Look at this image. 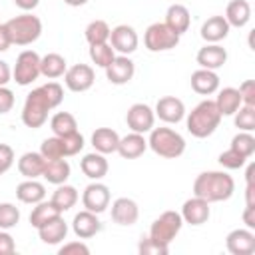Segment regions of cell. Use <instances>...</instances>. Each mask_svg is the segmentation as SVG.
Here are the masks:
<instances>
[{
	"label": "cell",
	"instance_id": "cell-1",
	"mask_svg": "<svg viewBox=\"0 0 255 255\" xmlns=\"http://www.w3.org/2000/svg\"><path fill=\"white\" fill-rule=\"evenodd\" d=\"M64 100V88L58 82H48L40 88H34L22 108V124L26 128L38 129L48 122V114L58 108Z\"/></svg>",
	"mask_w": 255,
	"mask_h": 255
},
{
	"label": "cell",
	"instance_id": "cell-2",
	"mask_svg": "<svg viewBox=\"0 0 255 255\" xmlns=\"http://www.w3.org/2000/svg\"><path fill=\"white\" fill-rule=\"evenodd\" d=\"M235 191V181L227 171H203L193 181V195L217 203L227 201Z\"/></svg>",
	"mask_w": 255,
	"mask_h": 255
},
{
	"label": "cell",
	"instance_id": "cell-3",
	"mask_svg": "<svg viewBox=\"0 0 255 255\" xmlns=\"http://www.w3.org/2000/svg\"><path fill=\"white\" fill-rule=\"evenodd\" d=\"M221 114L215 106L213 100H203L199 102L185 118V128L187 131L197 137V139H203V137H209L217 128H219V122H221Z\"/></svg>",
	"mask_w": 255,
	"mask_h": 255
},
{
	"label": "cell",
	"instance_id": "cell-4",
	"mask_svg": "<svg viewBox=\"0 0 255 255\" xmlns=\"http://www.w3.org/2000/svg\"><path fill=\"white\" fill-rule=\"evenodd\" d=\"M147 147L165 159H175L185 151V139L179 131L171 128H151L147 137Z\"/></svg>",
	"mask_w": 255,
	"mask_h": 255
},
{
	"label": "cell",
	"instance_id": "cell-5",
	"mask_svg": "<svg viewBox=\"0 0 255 255\" xmlns=\"http://www.w3.org/2000/svg\"><path fill=\"white\" fill-rule=\"evenodd\" d=\"M6 28L12 44L16 46H30L42 36V20L32 12H24L20 16L10 18L6 22Z\"/></svg>",
	"mask_w": 255,
	"mask_h": 255
},
{
	"label": "cell",
	"instance_id": "cell-6",
	"mask_svg": "<svg viewBox=\"0 0 255 255\" xmlns=\"http://www.w3.org/2000/svg\"><path fill=\"white\" fill-rule=\"evenodd\" d=\"M179 34H175L165 22H153L143 34V44L149 52H167L179 44Z\"/></svg>",
	"mask_w": 255,
	"mask_h": 255
},
{
	"label": "cell",
	"instance_id": "cell-7",
	"mask_svg": "<svg viewBox=\"0 0 255 255\" xmlns=\"http://www.w3.org/2000/svg\"><path fill=\"white\" fill-rule=\"evenodd\" d=\"M183 227V219L179 215V211H163L149 227V237L157 243H163V245H169L177 233L181 231Z\"/></svg>",
	"mask_w": 255,
	"mask_h": 255
},
{
	"label": "cell",
	"instance_id": "cell-8",
	"mask_svg": "<svg viewBox=\"0 0 255 255\" xmlns=\"http://www.w3.org/2000/svg\"><path fill=\"white\" fill-rule=\"evenodd\" d=\"M40 58L38 52L34 50H24L18 54L14 70H12V78L18 86H30L34 80H38L40 74Z\"/></svg>",
	"mask_w": 255,
	"mask_h": 255
},
{
	"label": "cell",
	"instance_id": "cell-9",
	"mask_svg": "<svg viewBox=\"0 0 255 255\" xmlns=\"http://www.w3.org/2000/svg\"><path fill=\"white\" fill-rule=\"evenodd\" d=\"M96 82V72L90 64H74L72 68L66 70L64 74V84L70 92L82 94L88 92Z\"/></svg>",
	"mask_w": 255,
	"mask_h": 255
},
{
	"label": "cell",
	"instance_id": "cell-10",
	"mask_svg": "<svg viewBox=\"0 0 255 255\" xmlns=\"http://www.w3.org/2000/svg\"><path fill=\"white\" fill-rule=\"evenodd\" d=\"M110 187L102 181H92L90 185H86L84 193H82V205L84 209L92 211V213H104L110 205Z\"/></svg>",
	"mask_w": 255,
	"mask_h": 255
},
{
	"label": "cell",
	"instance_id": "cell-11",
	"mask_svg": "<svg viewBox=\"0 0 255 255\" xmlns=\"http://www.w3.org/2000/svg\"><path fill=\"white\" fill-rule=\"evenodd\" d=\"M110 46L114 48V52H120L122 56H129L137 50V44H139V38H137V32L133 26H128V24H120L116 28H112L110 32Z\"/></svg>",
	"mask_w": 255,
	"mask_h": 255
},
{
	"label": "cell",
	"instance_id": "cell-12",
	"mask_svg": "<svg viewBox=\"0 0 255 255\" xmlns=\"http://www.w3.org/2000/svg\"><path fill=\"white\" fill-rule=\"evenodd\" d=\"M126 124L135 133H149L155 124V114L147 104H131L126 114Z\"/></svg>",
	"mask_w": 255,
	"mask_h": 255
},
{
	"label": "cell",
	"instance_id": "cell-13",
	"mask_svg": "<svg viewBox=\"0 0 255 255\" xmlns=\"http://www.w3.org/2000/svg\"><path fill=\"white\" fill-rule=\"evenodd\" d=\"M179 215H181L183 223H187V225H193V227L203 225V223H207V219L211 217L209 201H205V199L193 195V197H189L187 201H183Z\"/></svg>",
	"mask_w": 255,
	"mask_h": 255
},
{
	"label": "cell",
	"instance_id": "cell-14",
	"mask_svg": "<svg viewBox=\"0 0 255 255\" xmlns=\"http://www.w3.org/2000/svg\"><path fill=\"white\" fill-rule=\"evenodd\" d=\"M225 247L231 255H253L255 253V233L253 229H233L225 237Z\"/></svg>",
	"mask_w": 255,
	"mask_h": 255
},
{
	"label": "cell",
	"instance_id": "cell-15",
	"mask_svg": "<svg viewBox=\"0 0 255 255\" xmlns=\"http://www.w3.org/2000/svg\"><path fill=\"white\" fill-rule=\"evenodd\" d=\"M153 114L165 124H179L185 118V104L175 96H163L157 100Z\"/></svg>",
	"mask_w": 255,
	"mask_h": 255
},
{
	"label": "cell",
	"instance_id": "cell-16",
	"mask_svg": "<svg viewBox=\"0 0 255 255\" xmlns=\"http://www.w3.org/2000/svg\"><path fill=\"white\" fill-rule=\"evenodd\" d=\"M135 74V64L131 62L129 56H116L112 60V64L106 68V78L110 84L114 86H124L128 84Z\"/></svg>",
	"mask_w": 255,
	"mask_h": 255
},
{
	"label": "cell",
	"instance_id": "cell-17",
	"mask_svg": "<svg viewBox=\"0 0 255 255\" xmlns=\"http://www.w3.org/2000/svg\"><path fill=\"white\" fill-rule=\"evenodd\" d=\"M139 217V207L131 197H118L112 203V221L122 225V227H129L137 221Z\"/></svg>",
	"mask_w": 255,
	"mask_h": 255
},
{
	"label": "cell",
	"instance_id": "cell-18",
	"mask_svg": "<svg viewBox=\"0 0 255 255\" xmlns=\"http://www.w3.org/2000/svg\"><path fill=\"white\" fill-rule=\"evenodd\" d=\"M72 231L80 239H90L102 231V221L98 219V213H92L88 209L80 211L72 219Z\"/></svg>",
	"mask_w": 255,
	"mask_h": 255
},
{
	"label": "cell",
	"instance_id": "cell-19",
	"mask_svg": "<svg viewBox=\"0 0 255 255\" xmlns=\"http://www.w3.org/2000/svg\"><path fill=\"white\" fill-rule=\"evenodd\" d=\"M80 169L86 177H90L92 181H100L108 175V159L104 153L100 151H92V153H86L82 159H80Z\"/></svg>",
	"mask_w": 255,
	"mask_h": 255
},
{
	"label": "cell",
	"instance_id": "cell-20",
	"mask_svg": "<svg viewBox=\"0 0 255 255\" xmlns=\"http://www.w3.org/2000/svg\"><path fill=\"white\" fill-rule=\"evenodd\" d=\"M195 62L199 64V68L205 70H219L225 62H227V50L219 44H205L203 48H199Z\"/></svg>",
	"mask_w": 255,
	"mask_h": 255
},
{
	"label": "cell",
	"instance_id": "cell-21",
	"mask_svg": "<svg viewBox=\"0 0 255 255\" xmlns=\"http://www.w3.org/2000/svg\"><path fill=\"white\" fill-rule=\"evenodd\" d=\"M229 30H231V26L227 24V20L223 16H211L201 24L199 34L207 44H219L221 40H225L229 36Z\"/></svg>",
	"mask_w": 255,
	"mask_h": 255
},
{
	"label": "cell",
	"instance_id": "cell-22",
	"mask_svg": "<svg viewBox=\"0 0 255 255\" xmlns=\"http://www.w3.org/2000/svg\"><path fill=\"white\" fill-rule=\"evenodd\" d=\"M191 90L201 96H211L219 90V76L215 70L199 68L191 74Z\"/></svg>",
	"mask_w": 255,
	"mask_h": 255
},
{
	"label": "cell",
	"instance_id": "cell-23",
	"mask_svg": "<svg viewBox=\"0 0 255 255\" xmlns=\"http://www.w3.org/2000/svg\"><path fill=\"white\" fill-rule=\"evenodd\" d=\"M38 235L42 239V243L46 245H58L68 237V223L64 221L62 215L50 219L48 223H44L42 227H38Z\"/></svg>",
	"mask_w": 255,
	"mask_h": 255
},
{
	"label": "cell",
	"instance_id": "cell-24",
	"mask_svg": "<svg viewBox=\"0 0 255 255\" xmlns=\"http://www.w3.org/2000/svg\"><path fill=\"white\" fill-rule=\"evenodd\" d=\"M147 149V139L143 137V133H128L124 137H120V143H118V153L124 157V159H135L139 155H143V151Z\"/></svg>",
	"mask_w": 255,
	"mask_h": 255
},
{
	"label": "cell",
	"instance_id": "cell-25",
	"mask_svg": "<svg viewBox=\"0 0 255 255\" xmlns=\"http://www.w3.org/2000/svg\"><path fill=\"white\" fill-rule=\"evenodd\" d=\"M70 173H72V167H70L68 159L66 157H56V159H46L42 177L52 185H60V183L68 181Z\"/></svg>",
	"mask_w": 255,
	"mask_h": 255
},
{
	"label": "cell",
	"instance_id": "cell-26",
	"mask_svg": "<svg viewBox=\"0 0 255 255\" xmlns=\"http://www.w3.org/2000/svg\"><path fill=\"white\" fill-rule=\"evenodd\" d=\"M44 163H46V157L40 151H26L18 159V171L26 179H38L42 177Z\"/></svg>",
	"mask_w": 255,
	"mask_h": 255
},
{
	"label": "cell",
	"instance_id": "cell-27",
	"mask_svg": "<svg viewBox=\"0 0 255 255\" xmlns=\"http://www.w3.org/2000/svg\"><path fill=\"white\" fill-rule=\"evenodd\" d=\"M175 34H185L189 30V24H191V14L187 10V6L183 4H171L165 12V20H163Z\"/></svg>",
	"mask_w": 255,
	"mask_h": 255
},
{
	"label": "cell",
	"instance_id": "cell-28",
	"mask_svg": "<svg viewBox=\"0 0 255 255\" xmlns=\"http://www.w3.org/2000/svg\"><path fill=\"white\" fill-rule=\"evenodd\" d=\"M16 197L22 203L36 205L42 199H46V187L38 179H26V181H22V183L16 185Z\"/></svg>",
	"mask_w": 255,
	"mask_h": 255
},
{
	"label": "cell",
	"instance_id": "cell-29",
	"mask_svg": "<svg viewBox=\"0 0 255 255\" xmlns=\"http://www.w3.org/2000/svg\"><path fill=\"white\" fill-rule=\"evenodd\" d=\"M227 24L231 28H243L249 20H251V6L247 0H231L225 8V16Z\"/></svg>",
	"mask_w": 255,
	"mask_h": 255
},
{
	"label": "cell",
	"instance_id": "cell-30",
	"mask_svg": "<svg viewBox=\"0 0 255 255\" xmlns=\"http://www.w3.org/2000/svg\"><path fill=\"white\" fill-rule=\"evenodd\" d=\"M66 70H68V62L58 52H50L40 58V74L48 80H56V78L64 76Z\"/></svg>",
	"mask_w": 255,
	"mask_h": 255
},
{
	"label": "cell",
	"instance_id": "cell-31",
	"mask_svg": "<svg viewBox=\"0 0 255 255\" xmlns=\"http://www.w3.org/2000/svg\"><path fill=\"white\" fill-rule=\"evenodd\" d=\"M219 114L221 116H233L241 106V96H239V90L237 88H223V90H217V98L213 100Z\"/></svg>",
	"mask_w": 255,
	"mask_h": 255
},
{
	"label": "cell",
	"instance_id": "cell-32",
	"mask_svg": "<svg viewBox=\"0 0 255 255\" xmlns=\"http://www.w3.org/2000/svg\"><path fill=\"white\" fill-rule=\"evenodd\" d=\"M118 143H120V135L112 128H98L92 133V145H94V149L100 151V153H104V155L114 153L118 149Z\"/></svg>",
	"mask_w": 255,
	"mask_h": 255
},
{
	"label": "cell",
	"instance_id": "cell-33",
	"mask_svg": "<svg viewBox=\"0 0 255 255\" xmlns=\"http://www.w3.org/2000/svg\"><path fill=\"white\" fill-rule=\"evenodd\" d=\"M78 199H80L78 189H76L74 185H68V183L56 185V191H54L52 197H50V201H52L62 213L68 211V209H72V207L78 203Z\"/></svg>",
	"mask_w": 255,
	"mask_h": 255
},
{
	"label": "cell",
	"instance_id": "cell-34",
	"mask_svg": "<svg viewBox=\"0 0 255 255\" xmlns=\"http://www.w3.org/2000/svg\"><path fill=\"white\" fill-rule=\"evenodd\" d=\"M58 215H62V211H60L52 201L42 199L40 203H36V205L32 207V213H30V225L38 229V227H42L44 223H48L50 219H54V217H58Z\"/></svg>",
	"mask_w": 255,
	"mask_h": 255
},
{
	"label": "cell",
	"instance_id": "cell-35",
	"mask_svg": "<svg viewBox=\"0 0 255 255\" xmlns=\"http://www.w3.org/2000/svg\"><path fill=\"white\" fill-rule=\"evenodd\" d=\"M50 129L54 135H70L78 131V122L70 112H58L50 120Z\"/></svg>",
	"mask_w": 255,
	"mask_h": 255
},
{
	"label": "cell",
	"instance_id": "cell-36",
	"mask_svg": "<svg viewBox=\"0 0 255 255\" xmlns=\"http://www.w3.org/2000/svg\"><path fill=\"white\" fill-rule=\"evenodd\" d=\"M110 32H112V28L108 26L106 20H92L86 26L84 36L90 46H96V44H106L110 40Z\"/></svg>",
	"mask_w": 255,
	"mask_h": 255
},
{
	"label": "cell",
	"instance_id": "cell-37",
	"mask_svg": "<svg viewBox=\"0 0 255 255\" xmlns=\"http://www.w3.org/2000/svg\"><path fill=\"white\" fill-rule=\"evenodd\" d=\"M114 58H116V52H114V48L110 46V42L90 46V60H92L98 68H104V70H106V68L112 64Z\"/></svg>",
	"mask_w": 255,
	"mask_h": 255
},
{
	"label": "cell",
	"instance_id": "cell-38",
	"mask_svg": "<svg viewBox=\"0 0 255 255\" xmlns=\"http://www.w3.org/2000/svg\"><path fill=\"white\" fill-rule=\"evenodd\" d=\"M233 122H235V128H239V131H253L255 129V106L243 104L233 114Z\"/></svg>",
	"mask_w": 255,
	"mask_h": 255
},
{
	"label": "cell",
	"instance_id": "cell-39",
	"mask_svg": "<svg viewBox=\"0 0 255 255\" xmlns=\"http://www.w3.org/2000/svg\"><path fill=\"white\" fill-rule=\"evenodd\" d=\"M229 147H233L235 151H239L245 157H251L255 153V137H253L251 131H239V133H235L231 137V145Z\"/></svg>",
	"mask_w": 255,
	"mask_h": 255
},
{
	"label": "cell",
	"instance_id": "cell-40",
	"mask_svg": "<svg viewBox=\"0 0 255 255\" xmlns=\"http://www.w3.org/2000/svg\"><path fill=\"white\" fill-rule=\"evenodd\" d=\"M20 223V209L14 203H0V229H12Z\"/></svg>",
	"mask_w": 255,
	"mask_h": 255
},
{
	"label": "cell",
	"instance_id": "cell-41",
	"mask_svg": "<svg viewBox=\"0 0 255 255\" xmlns=\"http://www.w3.org/2000/svg\"><path fill=\"white\" fill-rule=\"evenodd\" d=\"M58 137L62 139L64 157H72V155H78V153L84 149V145H86V141H84V135H82L80 131H74V133H70V135H58Z\"/></svg>",
	"mask_w": 255,
	"mask_h": 255
},
{
	"label": "cell",
	"instance_id": "cell-42",
	"mask_svg": "<svg viewBox=\"0 0 255 255\" xmlns=\"http://www.w3.org/2000/svg\"><path fill=\"white\" fill-rule=\"evenodd\" d=\"M40 153L46 159H56V157H64V147H62V139L58 135L46 137L40 145Z\"/></svg>",
	"mask_w": 255,
	"mask_h": 255
},
{
	"label": "cell",
	"instance_id": "cell-43",
	"mask_svg": "<svg viewBox=\"0 0 255 255\" xmlns=\"http://www.w3.org/2000/svg\"><path fill=\"white\" fill-rule=\"evenodd\" d=\"M247 159H249V157L241 155V153L235 151L233 147H229V149H225L223 153H219V163H221V167H225V169H239V167H243V165L247 163Z\"/></svg>",
	"mask_w": 255,
	"mask_h": 255
},
{
	"label": "cell",
	"instance_id": "cell-44",
	"mask_svg": "<svg viewBox=\"0 0 255 255\" xmlns=\"http://www.w3.org/2000/svg\"><path fill=\"white\" fill-rule=\"evenodd\" d=\"M137 251L141 255H167L169 253V245H163V243H157L153 241L149 235L147 237H141L139 245H137Z\"/></svg>",
	"mask_w": 255,
	"mask_h": 255
},
{
	"label": "cell",
	"instance_id": "cell-45",
	"mask_svg": "<svg viewBox=\"0 0 255 255\" xmlns=\"http://www.w3.org/2000/svg\"><path fill=\"white\" fill-rule=\"evenodd\" d=\"M237 90H239L241 102H243L245 106H255V82H253V80L241 82V86H239Z\"/></svg>",
	"mask_w": 255,
	"mask_h": 255
},
{
	"label": "cell",
	"instance_id": "cell-46",
	"mask_svg": "<svg viewBox=\"0 0 255 255\" xmlns=\"http://www.w3.org/2000/svg\"><path fill=\"white\" fill-rule=\"evenodd\" d=\"M14 165V149L8 143H0V175Z\"/></svg>",
	"mask_w": 255,
	"mask_h": 255
},
{
	"label": "cell",
	"instance_id": "cell-47",
	"mask_svg": "<svg viewBox=\"0 0 255 255\" xmlns=\"http://www.w3.org/2000/svg\"><path fill=\"white\" fill-rule=\"evenodd\" d=\"M60 255H88L90 253V247L84 243V241H70V243H64L60 249H58Z\"/></svg>",
	"mask_w": 255,
	"mask_h": 255
},
{
	"label": "cell",
	"instance_id": "cell-48",
	"mask_svg": "<svg viewBox=\"0 0 255 255\" xmlns=\"http://www.w3.org/2000/svg\"><path fill=\"white\" fill-rule=\"evenodd\" d=\"M14 92L8 88V86H0V116L8 114L12 108H14Z\"/></svg>",
	"mask_w": 255,
	"mask_h": 255
},
{
	"label": "cell",
	"instance_id": "cell-49",
	"mask_svg": "<svg viewBox=\"0 0 255 255\" xmlns=\"http://www.w3.org/2000/svg\"><path fill=\"white\" fill-rule=\"evenodd\" d=\"M14 251H16L14 237L6 229H0V255H12Z\"/></svg>",
	"mask_w": 255,
	"mask_h": 255
},
{
	"label": "cell",
	"instance_id": "cell-50",
	"mask_svg": "<svg viewBox=\"0 0 255 255\" xmlns=\"http://www.w3.org/2000/svg\"><path fill=\"white\" fill-rule=\"evenodd\" d=\"M241 219H243L247 229H255V205H245Z\"/></svg>",
	"mask_w": 255,
	"mask_h": 255
},
{
	"label": "cell",
	"instance_id": "cell-51",
	"mask_svg": "<svg viewBox=\"0 0 255 255\" xmlns=\"http://www.w3.org/2000/svg\"><path fill=\"white\" fill-rule=\"evenodd\" d=\"M10 46H12V40H10L8 28L6 24H0V52H6Z\"/></svg>",
	"mask_w": 255,
	"mask_h": 255
},
{
	"label": "cell",
	"instance_id": "cell-52",
	"mask_svg": "<svg viewBox=\"0 0 255 255\" xmlns=\"http://www.w3.org/2000/svg\"><path fill=\"white\" fill-rule=\"evenodd\" d=\"M12 80V70L8 66V62L0 60V86H6Z\"/></svg>",
	"mask_w": 255,
	"mask_h": 255
},
{
	"label": "cell",
	"instance_id": "cell-53",
	"mask_svg": "<svg viewBox=\"0 0 255 255\" xmlns=\"http://www.w3.org/2000/svg\"><path fill=\"white\" fill-rule=\"evenodd\" d=\"M14 4H16L22 12H32L34 8H38L40 0H14Z\"/></svg>",
	"mask_w": 255,
	"mask_h": 255
},
{
	"label": "cell",
	"instance_id": "cell-54",
	"mask_svg": "<svg viewBox=\"0 0 255 255\" xmlns=\"http://www.w3.org/2000/svg\"><path fill=\"white\" fill-rule=\"evenodd\" d=\"M245 205H255V183L245 185Z\"/></svg>",
	"mask_w": 255,
	"mask_h": 255
},
{
	"label": "cell",
	"instance_id": "cell-55",
	"mask_svg": "<svg viewBox=\"0 0 255 255\" xmlns=\"http://www.w3.org/2000/svg\"><path fill=\"white\" fill-rule=\"evenodd\" d=\"M245 183H255V163H249V165H247V171H245Z\"/></svg>",
	"mask_w": 255,
	"mask_h": 255
},
{
	"label": "cell",
	"instance_id": "cell-56",
	"mask_svg": "<svg viewBox=\"0 0 255 255\" xmlns=\"http://www.w3.org/2000/svg\"><path fill=\"white\" fill-rule=\"evenodd\" d=\"M64 4H68V6H74V8H78V6H84V4H88V0H64Z\"/></svg>",
	"mask_w": 255,
	"mask_h": 255
}]
</instances>
